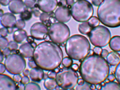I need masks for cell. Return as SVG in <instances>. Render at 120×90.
<instances>
[{
    "label": "cell",
    "mask_w": 120,
    "mask_h": 90,
    "mask_svg": "<svg viewBox=\"0 0 120 90\" xmlns=\"http://www.w3.org/2000/svg\"><path fill=\"white\" fill-rule=\"evenodd\" d=\"M110 71L107 61L98 55L85 57L80 63L82 79L90 84H100L107 79Z\"/></svg>",
    "instance_id": "cell-1"
},
{
    "label": "cell",
    "mask_w": 120,
    "mask_h": 90,
    "mask_svg": "<svg viewBox=\"0 0 120 90\" xmlns=\"http://www.w3.org/2000/svg\"><path fill=\"white\" fill-rule=\"evenodd\" d=\"M33 57L38 67L45 71H53L62 63L63 51L58 44L44 41L35 48Z\"/></svg>",
    "instance_id": "cell-2"
},
{
    "label": "cell",
    "mask_w": 120,
    "mask_h": 90,
    "mask_svg": "<svg viewBox=\"0 0 120 90\" xmlns=\"http://www.w3.org/2000/svg\"><path fill=\"white\" fill-rule=\"evenodd\" d=\"M99 21L109 28L120 26V0H104L97 10Z\"/></svg>",
    "instance_id": "cell-3"
},
{
    "label": "cell",
    "mask_w": 120,
    "mask_h": 90,
    "mask_svg": "<svg viewBox=\"0 0 120 90\" xmlns=\"http://www.w3.org/2000/svg\"><path fill=\"white\" fill-rule=\"evenodd\" d=\"M66 53L73 60L80 61L90 53V44L89 40L83 35H75L69 38L65 45Z\"/></svg>",
    "instance_id": "cell-4"
},
{
    "label": "cell",
    "mask_w": 120,
    "mask_h": 90,
    "mask_svg": "<svg viewBox=\"0 0 120 90\" xmlns=\"http://www.w3.org/2000/svg\"><path fill=\"white\" fill-rule=\"evenodd\" d=\"M71 14L72 18L79 22L89 20L94 12L93 5L87 0H79L71 7Z\"/></svg>",
    "instance_id": "cell-5"
},
{
    "label": "cell",
    "mask_w": 120,
    "mask_h": 90,
    "mask_svg": "<svg viewBox=\"0 0 120 90\" xmlns=\"http://www.w3.org/2000/svg\"><path fill=\"white\" fill-rule=\"evenodd\" d=\"M78 73L72 69L64 68L56 73V81L57 84L63 89H72L78 85Z\"/></svg>",
    "instance_id": "cell-6"
},
{
    "label": "cell",
    "mask_w": 120,
    "mask_h": 90,
    "mask_svg": "<svg viewBox=\"0 0 120 90\" xmlns=\"http://www.w3.org/2000/svg\"><path fill=\"white\" fill-rule=\"evenodd\" d=\"M48 33L50 40L53 43L62 45L69 39L70 30L65 23L55 22L49 27Z\"/></svg>",
    "instance_id": "cell-7"
},
{
    "label": "cell",
    "mask_w": 120,
    "mask_h": 90,
    "mask_svg": "<svg viewBox=\"0 0 120 90\" xmlns=\"http://www.w3.org/2000/svg\"><path fill=\"white\" fill-rule=\"evenodd\" d=\"M90 43L95 47H104L109 43L111 32L105 26L98 25L92 28L88 34Z\"/></svg>",
    "instance_id": "cell-8"
},
{
    "label": "cell",
    "mask_w": 120,
    "mask_h": 90,
    "mask_svg": "<svg viewBox=\"0 0 120 90\" xmlns=\"http://www.w3.org/2000/svg\"><path fill=\"white\" fill-rule=\"evenodd\" d=\"M6 70L11 74H20L26 68V62L23 57L18 54H10L4 62Z\"/></svg>",
    "instance_id": "cell-9"
},
{
    "label": "cell",
    "mask_w": 120,
    "mask_h": 90,
    "mask_svg": "<svg viewBox=\"0 0 120 90\" xmlns=\"http://www.w3.org/2000/svg\"><path fill=\"white\" fill-rule=\"evenodd\" d=\"M48 28L46 25L42 22H36L34 23L30 28V32L33 38L41 40L46 38L48 34Z\"/></svg>",
    "instance_id": "cell-10"
},
{
    "label": "cell",
    "mask_w": 120,
    "mask_h": 90,
    "mask_svg": "<svg viewBox=\"0 0 120 90\" xmlns=\"http://www.w3.org/2000/svg\"><path fill=\"white\" fill-rule=\"evenodd\" d=\"M54 16L59 22L62 23L69 22L72 17L71 12L66 6H59L54 12Z\"/></svg>",
    "instance_id": "cell-11"
},
{
    "label": "cell",
    "mask_w": 120,
    "mask_h": 90,
    "mask_svg": "<svg viewBox=\"0 0 120 90\" xmlns=\"http://www.w3.org/2000/svg\"><path fill=\"white\" fill-rule=\"evenodd\" d=\"M57 5V0H38V7L43 12H52L56 9Z\"/></svg>",
    "instance_id": "cell-12"
},
{
    "label": "cell",
    "mask_w": 120,
    "mask_h": 90,
    "mask_svg": "<svg viewBox=\"0 0 120 90\" xmlns=\"http://www.w3.org/2000/svg\"><path fill=\"white\" fill-rule=\"evenodd\" d=\"M0 90H17L13 79L3 73L0 74Z\"/></svg>",
    "instance_id": "cell-13"
},
{
    "label": "cell",
    "mask_w": 120,
    "mask_h": 90,
    "mask_svg": "<svg viewBox=\"0 0 120 90\" xmlns=\"http://www.w3.org/2000/svg\"><path fill=\"white\" fill-rule=\"evenodd\" d=\"M8 6L9 10L12 14H21L26 10V6L22 0H11Z\"/></svg>",
    "instance_id": "cell-14"
},
{
    "label": "cell",
    "mask_w": 120,
    "mask_h": 90,
    "mask_svg": "<svg viewBox=\"0 0 120 90\" xmlns=\"http://www.w3.org/2000/svg\"><path fill=\"white\" fill-rule=\"evenodd\" d=\"M17 20L16 17L12 13H5L1 17L0 22L1 24L6 28H12L14 26H15Z\"/></svg>",
    "instance_id": "cell-15"
},
{
    "label": "cell",
    "mask_w": 120,
    "mask_h": 90,
    "mask_svg": "<svg viewBox=\"0 0 120 90\" xmlns=\"http://www.w3.org/2000/svg\"><path fill=\"white\" fill-rule=\"evenodd\" d=\"M19 53H20V55H22L23 58L30 59V58H31V57L33 56L34 48L28 43H23L22 45L20 46Z\"/></svg>",
    "instance_id": "cell-16"
},
{
    "label": "cell",
    "mask_w": 120,
    "mask_h": 90,
    "mask_svg": "<svg viewBox=\"0 0 120 90\" xmlns=\"http://www.w3.org/2000/svg\"><path fill=\"white\" fill-rule=\"evenodd\" d=\"M29 76L32 81H35V82H40L44 77V70L39 67L31 69V70H30Z\"/></svg>",
    "instance_id": "cell-17"
},
{
    "label": "cell",
    "mask_w": 120,
    "mask_h": 90,
    "mask_svg": "<svg viewBox=\"0 0 120 90\" xmlns=\"http://www.w3.org/2000/svg\"><path fill=\"white\" fill-rule=\"evenodd\" d=\"M106 61L111 66H114L120 63V54L118 52L112 51L111 53H109L108 56L106 57Z\"/></svg>",
    "instance_id": "cell-18"
},
{
    "label": "cell",
    "mask_w": 120,
    "mask_h": 90,
    "mask_svg": "<svg viewBox=\"0 0 120 90\" xmlns=\"http://www.w3.org/2000/svg\"><path fill=\"white\" fill-rule=\"evenodd\" d=\"M13 40L18 43H21L28 38L27 32L24 30H18L13 33Z\"/></svg>",
    "instance_id": "cell-19"
},
{
    "label": "cell",
    "mask_w": 120,
    "mask_h": 90,
    "mask_svg": "<svg viewBox=\"0 0 120 90\" xmlns=\"http://www.w3.org/2000/svg\"><path fill=\"white\" fill-rule=\"evenodd\" d=\"M109 47L113 51H120V36H114L109 41Z\"/></svg>",
    "instance_id": "cell-20"
},
{
    "label": "cell",
    "mask_w": 120,
    "mask_h": 90,
    "mask_svg": "<svg viewBox=\"0 0 120 90\" xmlns=\"http://www.w3.org/2000/svg\"><path fill=\"white\" fill-rule=\"evenodd\" d=\"M44 85L46 89H49V90H54L58 86L56 79H52V78H49V77H48L45 79Z\"/></svg>",
    "instance_id": "cell-21"
},
{
    "label": "cell",
    "mask_w": 120,
    "mask_h": 90,
    "mask_svg": "<svg viewBox=\"0 0 120 90\" xmlns=\"http://www.w3.org/2000/svg\"><path fill=\"white\" fill-rule=\"evenodd\" d=\"M100 90H120V84L114 81H109L103 85Z\"/></svg>",
    "instance_id": "cell-22"
},
{
    "label": "cell",
    "mask_w": 120,
    "mask_h": 90,
    "mask_svg": "<svg viewBox=\"0 0 120 90\" xmlns=\"http://www.w3.org/2000/svg\"><path fill=\"white\" fill-rule=\"evenodd\" d=\"M91 30H92L91 26L87 22H84L80 23L78 26L79 32L81 34H83V35H88Z\"/></svg>",
    "instance_id": "cell-23"
},
{
    "label": "cell",
    "mask_w": 120,
    "mask_h": 90,
    "mask_svg": "<svg viewBox=\"0 0 120 90\" xmlns=\"http://www.w3.org/2000/svg\"><path fill=\"white\" fill-rule=\"evenodd\" d=\"M23 90H41L40 86L34 82H30L25 85Z\"/></svg>",
    "instance_id": "cell-24"
},
{
    "label": "cell",
    "mask_w": 120,
    "mask_h": 90,
    "mask_svg": "<svg viewBox=\"0 0 120 90\" xmlns=\"http://www.w3.org/2000/svg\"><path fill=\"white\" fill-rule=\"evenodd\" d=\"M91 84L84 81L81 84H78L75 87V90H93L90 87Z\"/></svg>",
    "instance_id": "cell-25"
},
{
    "label": "cell",
    "mask_w": 120,
    "mask_h": 90,
    "mask_svg": "<svg viewBox=\"0 0 120 90\" xmlns=\"http://www.w3.org/2000/svg\"><path fill=\"white\" fill-rule=\"evenodd\" d=\"M62 63L64 67L70 68V66H72L73 61H72V59L71 58H70V57H65V58L63 59V60L62 61Z\"/></svg>",
    "instance_id": "cell-26"
},
{
    "label": "cell",
    "mask_w": 120,
    "mask_h": 90,
    "mask_svg": "<svg viewBox=\"0 0 120 90\" xmlns=\"http://www.w3.org/2000/svg\"><path fill=\"white\" fill-rule=\"evenodd\" d=\"M88 24L91 26V28H95L98 26V24L100 23V21L98 17H91L89 20H88Z\"/></svg>",
    "instance_id": "cell-27"
},
{
    "label": "cell",
    "mask_w": 120,
    "mask_h": 90,
    "mask_svg": "<svg viewBox=\"0 0 120 90\" xmlns=\"http://www.w3.org/2000/svg\"><path fill=\"white\" fill-rule=\"evenodd\" d=\"M20 17L23 20H29L32 17V12L28 10H25L20 14Z\"/></svg>",
    "instance_id": "cell-28"
},
{
    "label": "cell",
    "mask_w": 120,
    "mask_h": 90,
    "mask_svg": "<svg viewBox=\"0 0 120 90\" xmlns=\"http://www.w3.org/2000/svg\"><path fill=\"white\" fill-rule=\"evenodd\" d=\"M8 44H9L8 40L4 37L0 36V49H2V50H3V49L7 48Z\"/></svg>",
    "instance_id": "cell-29"
},
{
    "label": "cell",
    "mask_w": 120,
    "mask_h": 90,
    "mask_svg": "<svg viewBox=\"0 0 120 90\" xmlns=\"http://www.w3.org/2000/svg\"><path fill=\"white\" fill-rule=\"evenodd\" d=\"M15 27L18 30H23V28L25 27V21L22 19L17 20L16 24H15Z\"/></svg>",
    "instance_id": "cell-30"
},
{
    "label": "cell",
    "mask_w": 120,
    "mask_h": 90,
    "mask_svg": "<svg viewBox=\"0 0 120 90\" xmlns=\"http://www.w3.org/2000/svg\"><path fill=\"white\" fill-rule=\"evenodd\" d=\"M114 76H115V79L117 81V83H119L120 84V63L117 65L115 69Z\"/></svg>",
    "instance_id": "cell-31"
},
{
    "label": "cell",
    "mask_w": 120,
    "mask_h": 90,
    "mask_svg": "<svg viewBox=\"0 0 120 90\" xmlns=\"http://www.w3.org/2000/svg\"><path fill=\"white\" fill-rule=\"evenodd\" d=\"M24 3L28 8H33L36 4V0H24Z\"/></svg>",
    "instance_id": "cell-32"
},
{
    "label": "cell",
    "mask_w": 120,
    "mask_h": 90,
    "mask_svg": "<svg viewBox=\"0 0 120 90\" xmlns=\"http://www.w3.org/2000/svg\"><path fill=\"white\" fill-rule=\"evenodd\" d=\"M8 48L10 49V51H16L18 48V43L15 42V40H12V41L9 42Z\"/></svg>",
    "instance_id": "cell-33"
},
{
    "label": "cell",
    "mask_w": 120,
    "mask_h": 90,
    "mask_svg": "<svg viewBox=\"0 0 120 90\" xmlns=\"http://www.w3.org/2000/svg\"><path fill=\"white\" fill-rule=\"evenodd\" d=\"M39 18L41 20V22H44L46 21H47L49 18H50V16L49 14V13H46V12H42L41 13L40 16H39Z\"/></svg>",
    "instance_id": "cell-34"
},
{
    "label": "cell",
    "mask_w": 120,
    "mask_h": 90,
    "mask_svg": "<svg viewBox=\"0 0 120 90\" xmlns=\"http://www.w3.org/2000/svg\"><path fill=\"white\" fill-rule=\"evenodd\" d=\"M10 32H9V30H8L7 28H0V36H2V37H6L8 35V34H9Z\"/></svg>",
    "instance_id": "cell-35"
},
{
    "label": "cell",
    "mask_w": 120,
    "mask_h": 90,
    "mask_svg": "<svg viewBox=\"0 0 120 90\" xmlns=\"http://www.w3.org/2000/svg\"><path fill=\"white\" fill-rule=\"evenodd\" d=\"M20 82L23 85H26L27 84L30 83V79L28 76H24L23 77H22V79H21Z\"/></svg>",
    "instance_id": "cell-36"
},
{
    "label": "cell",
    "mask_w": 120,
    "mask_h": 90,
    "mask_svg": "<svg viewBox=\"0 0 120 90\" xmlns=\"http://www.w3.org/2000/svg\"><path fill=\"white\" fill-rule=\"evenodd\" d=\"M28 66L31 69H33V68H36L37 67V65L35 62V61H34V59H30L29 61H28Z\"/></svg>",
    "instance_id": "cell-37"
},
{
    "label": "cell",
    "mask_w": 120,
    "mask_h": 90,
    "mask_svg": "<svg viewBox=\"0 0 120 90\" xmlns=\"http://www.w3.org/2000/svg\"><path fill=\"white\" fill-rule=\"evenodd\" d=\"M2 53L4 54V56H8V55H10L11 54V51H10V49L9 48H6L4 49H3V51H2Z\"/></svg>",
    "instance_id": "cell-38"
},
{
    "label": "cell",
    "mask_w": 120,
    "mask_h": 90,
    "mask_svg": "<svg viewBox=\"0 0 120 90\" xmlns=\"http://www.w3.org/2000/svg\"><path fill=\"white\" fill-rule=\"evenodd\" d=\"M12 79L15 81V82H20V81H21L22 76H20V74H15L14 75Z\"/></svg>",
    "instance_id": "cell-39"
},
{
    "label": "cell",
    "mask_w": 120,
    "mask_h": 90,
    "mask_svg": "<svg viewBox=\"0 0 120 90\" xmlns=\"http://www.w3.org/2000/svg\"><path fill=\"white\" fill-rule=\"evenodd\" d=\"M102 51V49L101 47H95L93 49V52L96 55H101V53Z\"/></svg>",
    "instance_id": "cell-40"
},
{
    "label": "cell",
    "mask_w": 120,
    "mask_h": 90,
    "mask_svg": "<svg viewBox=\"0 0 120 90\" xmlns=\"http://www.w3.org/2000/svg\"><path fill=\"white\" fill-rule=\"evenodd\" d=\"M56 73L55 72V71H50V72L48 73V77L49 78H52V79H56Z\"/></svg>",
    "instance_id": "cell-41"
},
{
    "label": "cell",
    "mask_w": 120,
    "mask_h": 90,
    "mask_svg": "<svg viewBox=\"0 0 120 90\" xmlns=\"http://www.w3.org/2000/svg\"><path fill=\"white\" fill-rule=\"evenodd\" d=\"M109 55V51L107 50H106V49H104V50H102L101 53V56L103 57V58H106V57L108 56Z\"/></svg>",
    "instance_id": "cell-42"
},
{
    "label": "cell",
    "mask_w": 120,
    "mask_h": 90,
    "mask_svg": "<svg viewBox=\"0 0 120 90\" xmlns=\"http://www.w3.org/2000/svg\"><path fill=\"white\" fill-rule=\"evenodd\" d=\"M11 0H0V4H2L4 7L9 5Z\"/></svg>",
    "instance_id": "cell-43"
},
{
    "label": "cell",
    "mask_w": 120,
    "mask_h": 90,
    "mask_svg": "<svg viewBox=\"0 0 120 90\" xmlns=\"http://www.w3.org/2000/svg\"><path fill=\"white\" fill-rule=\"evenodd\" d=\"M5 71H6L5 65L2 64V63H0V74H2V73H4Z\"/></svg>",
    "instance_id": "cell-44"
},
{
    "label": "cell",
    "mask_w": 120,
    "mask_h": 90,
    "mask_svg": "<svg viewBox=\"0 0 120 90\" xmlns=\"http://www.w3.org/2000/svg\"><path fill=\"white\" fill-rule=\"evenodd\" d=\"M104 0H92V3L95 6H99Z\"/></svg>",
    "instance_id": "cell-45"
},
{
    "label": "cell",
    "mask_w": 120,
    "mask_h": 90,
    "mask_svg": "<svg viewBox=\"0 0 120 90\" xmlns=\"http://www.w3.org/2000/svg\"><path fill=\"white\" fill-rule=\"evenodd\" d=\"M107 79L109 81H114L115 80V76L114 74H109V76L107 77Z\"/></svg>",
    "instance_id": "cell-46"
},
{
    "label": "cell",
    "mask_w": 120,
    "mask_h": 90,
    "mask_svg": "<svg viewBox=\"0 0 120 90\" xmlns=\"http://www.w3.org/2000/svg\"><path fill=\"white\" fill-rule=\"evenodd\" d=\"M32 13H33V14H34V16H35L36 17H39V16H40V14H41V13L39 12V11H38V10H33Z\"/></svg>",
    "instance_id": "cell-47"
},
{
    "label": "cell",
    "mask_w": 120,
    "mask_h": 90,
    "mask_svg": "<svg viewBox=\"0 0 120 90\" xmlns=\"http://www.w3.org/2000/svg\"><path fill=\"white\" fill-rule=\"evenodd\" d=\"M74 4H75L74 0H67V5H69V6L72 7Z\"/></svg>",
    "instance_id": "cell-48"
},
{
    "label": "cell",
    "mask_w": 120,
    "mask_h": 90,
    "mask_svg": "<svg viewBox=\"0 0 120 90\" xmlns=\"http://www.w3.org/2000/svg\"><path fill=\"white\" fill-rule=\"evenodd\" d=\"M4 55L2 53V52L0 51V63H1L4 61Z\"/></svg>",
    "instance_id": "cell-49"
},
{
    "label": "cell",
    "mask_w": 120,
    "mask_h": 90,
    "mask_svg": "<svg viewBox=\"0 0 120 90\" xmlns=\"http://www.w3.org/2000/svg\"><path fill=\"white\" fill-rule=\"evenodd\" d=\"M59 4L61 6H65L67 4V0H60Z\"/></svg>",
    "instance_id": "cell-50"
},
{
    "label": "cell",
    "mask_w": 120,
    "mask_h": 90,
    "mask_svg": "<svg viewBox=\"0 0 120 90\" xmlns=\"http://www.w3.org/2000/svg\"><path fill=\"white\" fill-rule=\"evenodd\" d=\"M23 74H24V76H29V73H30V71L29 70H28V69H25L24 71H23Z\"/></svg>",
    "instance_id": "cell-51"
},
{
    "label": "cell",
    "mask_w": 120,
    "mask_h": 90,
    "mask_svg": "<svg viewBox=\"0 0 120 90\" xmlns=\"http://www.w3.org/2000/svg\"><path fill=\"white\" fill-rule=\"evenodd\" d=\"M72 68L73 70L76 71V70H78V69H79V66H78V64H72Z\"/></svg>",
    "instance_id": "cell-52"
},
{
    "label": "cell",
    "mask_w": 120,
    "mask_h": 90,
    "mask_svg": "<svg viewBox=\"0 0 120 90\" xmlns=\"http://www.w3.org/2000/svg\"><path fill=\"white\" fill-rule=\"evenodd\" d=\"M84 80L82 79H79L78 80V84H82L83 82H84Z\"/></svg>",
    "instance_id": "cell-53"
},
{
    "label": "cell",
    "mask_w": 120,
    "mask_h": 90,
    "mask_svg": "<svg viewBox=\"0 0 120 90\" xmlns=\"http://www.w3.org/2000/svg\"><path fill=\"white\" fill-rule=\"evenodd\" d=\"M4 15V11L2 10H0V17H2Z\"/></svg>",
    "instance_id": "cell-54"
},
{
    "label": "cell",
    "mask_w": 120,
    "mask_h": 90,
    "mask_svg": "<svg viewBox=\"0 0 120 90\" xmlns=\"http://www.w3.org/2000/svg\"><path fill=\"white\" fill-rule=\"evenodd\" d=\"M90 87H91V89H92L93 90L96 89V86H95V84H91Z\"/></svg>",
    "instance_id": "cell-55"
},
{
    "label": "cell",
    "mask_w": 120,
    "mask_h": 90,
    "mask_svg": "<svg viewBox=\"0 0 120 90\" xmlns=\"http://www.w3.org/2000/svg\"><path fill=\"white\" fill-rule=\"evenodd\" d=\"M59 90H66V89H59Z\"/></svg>",
    "instance_id": "cell-56"
},
{
    "label": "cell",
    "mask_w": 120,
    "mask_h": 90,
    "mask_svg": "<svg viewBox=\"0 0 120 90\" xmlns=\"http://www.w3.org/2000/svg\"><path fill=\"white\" fill-rule=\"evenodd\" d=\"M46 90H49V89H46Z\"/></svg>",
    "instance_id": "cell-57"
},
{
    "label": "cell",
    "mask_w": 120,
    "mask_h": 90,
    "mask_svg": "<svg viewBox=\"0 0 120 90\" xmlns=\"http://www.w3.org/2000/svg\"><path fill=\"white\" fill-rule=\"evenodd\" d=\"M78 1H79V0H78Z\"/></svg>",
    "instance_id": "cell-58"
}]
</instances>
